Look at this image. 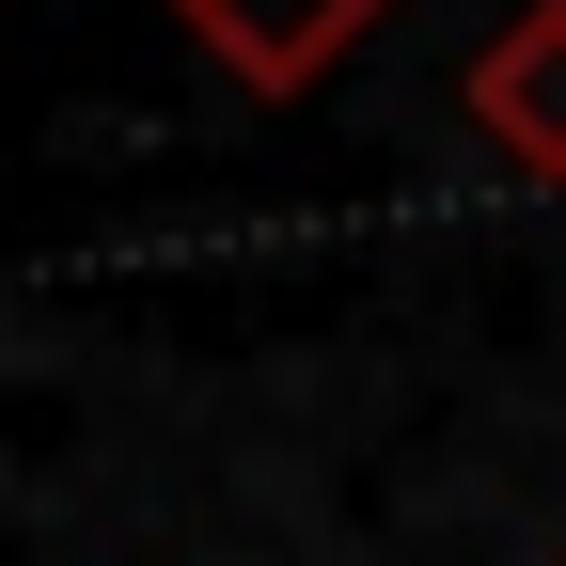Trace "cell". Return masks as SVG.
Here are the masks:
<instances>
[{
    "mask_svg": "<svg viewBox=\"0 0 566 566\" xmlns=\"http://www.w3.org/2000/svg\"><path fill=\"white\" fill-rule=\"evenodd\" d=\"M457 111L488 126V158L520 189H566V0H520V17L457 63Z\"/></svg>",
    "mask_w": 566,
    "mask_h": 566,
    "instance_id": "6da1fadb",
    "label": "cell"
},
{
    "mask_svg": "<svg viewBox=\"0 0 566 566\" xmlns=\"http://www.w3.org/2000/svg\"><path fill=\"white\" fill-rule=\"evenodd\" d=\"M378 17H394V0H174V32L221 63L237 95H315Z\"/></svg>",
    "mask_w": 566,
    "mask_h": 566,
    "instance_id": "7a4b0ae2",
    "label": "cell"
}]
</instances>
